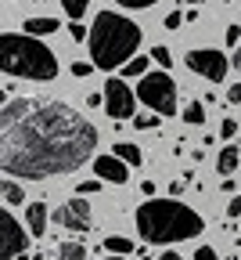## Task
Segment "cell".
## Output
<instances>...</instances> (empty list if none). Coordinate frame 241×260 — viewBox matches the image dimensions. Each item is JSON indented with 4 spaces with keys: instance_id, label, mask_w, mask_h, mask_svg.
I'll list each match as a JSON object with an SVG mask.
<instances>
[{
    "instance_id": "18",
    "label": "cell",
    "mask_w": 241,
    "mask_h": 260,
    "mask_svg": "<svg viewBox=\"0 0 241 260\" xmlns=\"http://www.w3.org/2000/svg\"><path fill=\"white\" fill-rule=\"evenodd\" d=\"M184 123H191V126H202V123H205L202 102H187V105H184Z\"/></svg>"
},
{
    "instance_id": "10",
    "label": "cell",
    "mask_w": 241,
    "mask_h": 260,
    "mask_svg": "<svg viewBox=\"0 0 241 260\" xmlns=\"http://www.w3.org/2000/svg\"><path fill=\"white\" fill-rule=\"evenodd\" d=\"M94 174H97L101 181H108V184H126V181H130V162L119 159L115 152H112V155H97V159H94Z\"/></svg>"
},
{
    "instance_id": "24",
    "label": "cell",
    "mask_w": 241,
    "mask_h": 260,
    "mask_svg": "<svg viewBox=\"0 0 241 260\" xmlns=\"http://www.w3.org/2000/svg\"><path fill=\"white\" fill-rule=\"evenodd\" d=\"M133 126H137V130H155V126H158V116H137Z\"/></svg>"
},
{
    "instance_id": "37",
    "label": "cell",
    "mask_w": 241,
    "mask_h": 260,
    "mask_svg": "<svg viewBox=\"0 0 241 260\" xmlns=\"http://www.w3.org/2000/svg\"><path fill=\"white\" fill-rule=\"evenodd\" d=\"M108 260H123V253H112V256H108Z\"/></svg>"
},
{
    "instance_id": "2",
    "label": "cell",
    "mask_w": 241,
    "mask_h": 260,
    "mask_svg": "<svg viewBox=\"0 0 241 260\" xmlns=\"http://www.w3.org/2000/svg\"><path fill=\"white\" fill-rule=\"evenodd\" d=\"M137 232L144 235V242L155 246H169V242H187L194 235H202V213H194L191 206H184L180 199H148L137 206Z\"/></svg>"
},
{
    "instance_id": "8",
    "label": "cell",
    "mask_w": 241,
    "mask_h": 260,
    "mask_svg": "<svg viewBox=\"0 0 241 260\" xmlns=\"http://www.w3.org/2000/svg\"><path fill=\"white\" fill-rule=\"evenodd\" d=\"M54 224L68 228V232H87L94 224L90 220V206H87V195H76V199H68L65 206L54 210Z\"/></svg>"
},
{
    "instance_id": "27",
    "label": "cell",
    "mask_w": 241,
    "mask_h": 260,
    "mask_svg": "<svg viewBox=\"0 0 241 260\" xmlns=\"http://www.w3.org/2000/svg\"><path fill=\"white\" fill-rule=\"evenodd\" d=\"M220 134H223L227 141H234V138H237V119H223V126H220Z\"/></svg>"
},
{
    "instance_id": "16",
    "label": "cell",
    "mask_w": 241,
    "mask_h": 260,
    "mask_svg": "<svg viewBox=\"0 0 241 260\" xmlns=\"http://www.w3.org/2000/svg\"><path fill=\"white\" fill-rule=\"evenodd\" d=\"M148 61H151V58H144V54L130 58V61L123 65V76H130V80H133V76H144V73H148Z\"/></svg>"
},
{
    "instance_id": "17",
    "label": "cell",
    "mask_w": 241,
    "mask_h": 260,
    "mask_svg": "<svg viewBox=\"0 0 241 260\" xmlns=\"http://www.w3.org/2000/svg\"><path fill=\"white\" fill-rule=\"evenodd\" d=\"M0 191H4V199H8V206H18V203L25 199V191H22V184H15V181H0Z\"/></svg>"
},
{
    "instance_id": "4",
    "label": "cell",
    "mask_w": 241,
    "mask_h": 260,
    "mask_svg": "<svg viewBox=\"0 0 241 260\" xmlns=\"http://www.w3.org/2000/svg\"><path fill=\"white\" fill-rule=\"evenodd\" d=\"M0 69L8 76L47 83L58 76V58L44 40H36L32 32L25 37V29H22V32H4L0 37Z\"/></svg>"
},
{
    "instance_id": "35",
    "label": "cell",
    "mask_w": 241,
    "mask_h": 260,
    "mask_svg": "<svg viewBox=\"0 0 241 260\" xmlns=\"http://www.w3.org/2000/svg\"><path fill=\"white\" fill-rule=\"evenodd\" d=\"M230 65H234V69H237V73H241V47H237V51H234V58H230Z\"/></svg>"
},
{
    "instance_id": "14",
    "label": "cell",
    "mask_w": 241,
    "mask_h": 260,
    "mask_svg": "<svg viewBox=\"0 0 241 260\" xmlns=\"http://www.w3.org/2000/svg\"><path fill=\"white\" fill-rule=\"evenodd\" d=\"M54 260H87V246L83 242H61L54 249Z\"/></svg>"
},
{
    "instance_id": "6",
    "label": "cell",
    "mask_w": 241,
    "mask_h": 260,
    "mask_svg": "<svg viewBox=\"0 0 241 260\" xmlns=\"http://www.w3.org/2000/svg\"><path fill=\"white\" fill-rule=\"evenodd\" d=\"M187 69L202 80H209V83H220L230 69V58L223 51H213V47H202V51H187Z\"/></svg>"
},
{
    "instance_id": "7",
    "label": "cell",
    "mask_w": 241,
    "mask_h": 260,
    "mask_svg": "<svg viewBox=\"0 0 241 260\" xmlns=\"http://www.w3.org/2000/svg\"><path fill=\"white\" fill-rule=\"evenodd\" d=\"M133 105H137V90H133L126 80L108 76V83H105V112H108V119H112V123L130 119V116H133Z\"/></svg>"
},
{
    "instance_id": "26",
    "label": "cell",
    "mask_w": 241,
    "mask_h": 260,
    "mask_svg": "<svg viewBox=\"0 0 241 260\" xmlns=\"http://www.w3.org/2000/svg\"><path fill=\"white\" fill-rule=\"evenodd\" d=\"M76 191H79V195H97V191H101V177H97V181H79Z\"/></svg>"
},
{
    "instance_id": "23",
    "label": "cell",
    "mask_w": 241,
    "mask_h": 260,
    "mask_svg": "<svg viewBox=\"0 0 241 260\" xmlns=\"http://www.w3.org/2000/svg\"><path fill=\"white\" fill-rule=\"evenodd\" d=\"M184 22H187V15H180V11H169V15H166V18H162V25H166V29H169V32H173V29H180V25H184Z\"/></svg>"
},
{
    "instance_id": "15",
    "label": "cell",
    "mask_w": 241,
    "mask_h": 260,
    "mask_svg": "<svg viewBox=\"0 0 241 260\" xmlns=\"http://www.w3.org/2000/svg\"><path fill=\"white\" fill-rule=\"evenodd\" d=\"M115 155L126 159L130 167H141V162H144V152L137 148V145H130V141H119V145H115Z\"/></svg>"
},
{
    "instance_id": "30",
    "label": "cell",
    "mask_w": 241,
    "mask_h": 260,
    "mask_svg": "<svg viewBox=\"0 0 241 260\" xmlns=\"http://www.w3.org/2000/svg\"><path fill=\"white\" fill-rule=\"evenodd\" d=\"M223 40H227V44L234 47V44L241 40V25H227V32H223Z\"/></svg>"
},
{
    "instance_id": "3",
    "label": "cell",
    "mask_w": 241,
    "mask_h": 260,
    "mask_svg": "<svg viewBox=\"0 0 241 260\" xmlns=\"http://www.w3.org/2000/svg\"><path fill=\"white\" fill-rule=\"evenodd\" d=\"M141 25L126 15H115V11H101L94 18V29H90V58L97 69L112 73L115 65H126L137 47H141Z\"/></svg>"
},
{
    "instance_id": "9",
    "label": "cell",
    "mask_w": 241,
    "mask_h": 260,
    "mask_svg": "<svg viewBox=\"0 0 241 260\" xmlns=\"http://www.w3.org/2000/svg\"><path fill=\"white\" fill-rule=\"evenodd\" d=\"M29 239H32V232H25L11 213H4V242H0V256H4V260H18L29 249Z\"/></svg>"
},
{
    "instance_id": "1",
    "label": "cell",
    "mask_w": 241,
    "mask_h": 260,
    "mask_svg": "<svg viewBox=\"0 0 241 260\" xmlns=\"http://www.w3.org/2000/svg\"><path fill=\"white\" fill-rule=\"evenodd\" d=\"M97 130L65 102L8 98L0 109V170L11 177L47 181L72 174L94 155Z\"/></svg>"
},
{
    "instance_id": "20",
    "label": "cell",
    "mask_w": 241,
    "mask_h": 260,
    "mask_svg": "<svg viewBox=\"0 0 241 260\" xmlns=\"http://www.w3.org/2000/svg\"><path fill=\"white\" fill-rule=\"evenodd\" d=\"M61 8H65L68 18H83L87 8H90V0H61Z\"/></svg>"
},
{
    "instance_id": "25",
    "label": "cell",
    "mask_w": 241,
    "mask_h": 260,
    "mask_svg": "<svg viewBox=\"0 0 241 260\" xmlns=\"http://www.w3.org/2000/svg\"><path fill=\"white\" fill-rule=\"evenodd\" d=\"M68 37H72L76 44H83V40H87V29L79 25V18H72V25H68Z\"/></svg>"
},
{
    "instance_id": "22",
    "label": "cell",
    "mask_w": 241,
    "mask_h": 260,
    "mask_svg": "<svg viewBox=\"0 0 241 260\" xmlns=\"http://www.w3.org/2000/svg\"><path fill=\"white\" fill-rule=\"evenodd\" d=\"M94 69H97V65H94V58H90V61H72V76H76V80H83V76H90Z\"/></svg>"
},
{
    "instance_id": "21",
    "label": "cell",
    "mask_w": 241,
    "mask_h": 260,
    "mask_svg": "<svg viewBox=\"0 0 241 260\" xmlns=\"http://www.w3.org/2000/svg\"><path fill=\"white\" fill-rule=\"evenodd\" d=\"M151 61H155V65H162V69H169V65H173V54H169V47H162V44H158V47H151Z\"/></svg>"
},
{
    "instance_id": "38",
    "label": "cell",
    "mask_w": 241,
    "mask_h": 260,
    "mask_svg": "<svg viewBox=\"0 0 241 260\" xmlns=\"http://www.w3.org/2000/svg\"><path fill=\"white\" fill-rule=\"evenodd\" d=\"M184 4H205V0H184Z\"/></svg>"
},
{
    "instance_id": "13",
    "label": "cell",
    "mask_w": 241,
    "mask_h": 260,
    "mask_svg": "<svg viewBox=\"0 0 241 260\" xmlns=\"http://www.w3.org/2000/svg\"><path fill=\"white\" fill-rule=\"evenodd\" d=\"M22 29L32 32V37H47V32H58V18H25Z\"/></svg>"
},
{
    "instance_id": "31",
    "label": "cell",
    "mask_w": 241,
    "mask_h": 260,
    "mask_svg": "<svg viewBox=\"0 0 241 260\" xmlns=\"http://www.w3.org/2000/svg\"><path fill=\"white\" fill-rule=\"evenodd\" d=\"M227 102H230V105H241V83H230V90H227Z\"/></svg>"
},
{
    "instance_id": "36",
    "label": "cell",
    "mask_w": 241,
    "mask_h": 260,
    "mask_svg": "<svg viewBox=\"0 0 241 260\" xmlns=\"http://www.w3.org/2000/svg\"><path fill=\"white\" fill-rule=\"evenodd\" d=\"M158 260H184V256H180V253H173V249H169V253H162Z\"/></svg>"
},
{
    "instance_id": "5",
    "label": "cell",
    "mask_w": 241,
    "mask_h": 260,
    "mask_svg": "<svg viewBox=\"0 0 241 260\" xmlns=\"http://www.w3.org/2000/svg\"><path fill=\"white\" fill-rule=\"evenodd\" d=\"M137 98H141L148 109H155L158 116H173L177 112V83H173V76L166 69L162 73H144L141 83H137Z\"/></svg>"
},
{
    "instance_id": "12",
    "label": "cell",
    "mask_w": 241,
    "mask_h": 260,
    "mask_svg": "<svg viewBox=\"0 0 241 260\" xmlns=\"http://www.w3.org/2000/svg\"><path fill=\"white\" fill-rule=\"evenodd\" d=\"M237 162H241V159H237V148H234V145L220 148V159H216V170H220L223 177H230V174L237 170Z\"/></svg>"
},
{
    "instance_id": "28",
    "label": "cell",
    "mask_w": 241,
    "mask_h": 260,
    "mask_svg": "<svg viewBox=\"0 0 241 260\" xmlns=\"http://www.w3.org/2000/svg\"><path fill=\"white\" fill-rule=\"evenodd\" d=\"M115 4H123V8H133V11H141V8H151V4H158V0H115Z\"/></svg>"
},
{
    "instance_id": "34",
    "label": "cell",
    "mask_w": 241,
    "mask_h": 260,
    "mask_svg": "<svg viewBox=\"0 0 241 260\" xmlns=\"http://www.w3.org/2000/svg\"><path fill=\"white\" fill-rule=\"evenodd\" d=\"M141 195H155V184L151 181H141Z\"/></svg>"
},
{
    "instance_id": "32",
    "label": "cell",
    "mask_w": 241,
    "mask_h": 260,
    "mask_svg": "<svg viewBox=\"0 0 241 260\" xmlns=\"http://www.w3.org/2000/svg\"><path fill=\"white\" fill-rule=\"evenodd\" d=\"M227 217H241V195H234L230 206H227Z\"/></svg>"
},
{
    "instance_id": "11",
    "label": "cell",
    "mask_w": 241,
    "mask_h": 260,
    "mask_svg": "<svg viewBox=\"0 0 241 260\" xmlns=\"http://www.w3.org/2000/svg\"><path fill=\"white\" fill-rule=\"evenodd\" d=\"M25 213H29V232H32V239H40V235L47 232V220H51L47 203H29Z\"/></svg>"
},
{
    "instance_id": "29",
    "label": "cell",
    "mask_w": 241,
    "mask_h": 260,
    "mask_svg": "<svg viewBox=\"0 0 241 260\" xmlns=\"http://www.w3.org/2000/svg\"><path fill=\"white\" fill-rule=\"evenodd\" d=\"M194 260H220V256H216L213 246H198V249H194Z\"/></svg>"
},
{
    "instance_id": "19",
    "label": "cell",
    "mask_w": 241,
    "mask_h": 260,
    "mask_svg": "<svg viewBox=\"0 0 241 260\" xmlns=\"http://www.w3.org/2000/svg\"><path fill=\"white\" fill-rule=\"evenodd\" d=\"M105 249H108V253H123V256H126V253H133V242H130L126 235H108V239H105Z\"/></svg>"
},
{
    "instance_id": "33",
    "label": "cell",
    "mask_w": 241,
    "mask_h": 260,
    "mask_svg": "<svg viewBox=\"0 0 241 260\" xmlns=\"http://www.w3.org/2000/svg\"><path fill=\"white\" fill-rule=\"evenodd\" d=\"M97 105H105V94H87V109H97Z\"/></svg>"
}]
</instances>
